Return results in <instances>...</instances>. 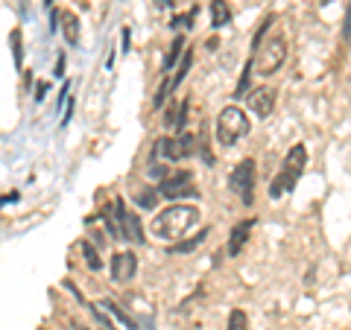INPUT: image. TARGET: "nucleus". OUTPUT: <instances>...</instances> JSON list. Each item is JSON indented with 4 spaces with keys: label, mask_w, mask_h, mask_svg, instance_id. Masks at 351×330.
Masks as SVG:
<instances>
[{
    "label": "nucleus",
    "mask_w": 351,
    "mask_h": 330,
    "mask_svg": "<svg viewBox=\"0 0 351 330\" xmlns=\"http://www.w3.org/2000/svg\"><path fill=\"white\" fill-rule=\"evenodd\" d=\"M196 223H199V207L176 202L173 207H164V211L152 219V234L158 240H179L188 234Z\"/></svg>",
    "instance_id": "obj_1"
},
{
    "label": "nucleus",
    "mask_w": 351,
    "mask_h": 330,
    "mask_svg": "<svg viewBox=\"0 0 351 330\" xmlns=\"http://www.w3.org/2000/svg\"><path fill=\"white\" fill-rule=\"evenodd\" d=\"M304 164H307V149H304V144H295L287 155H284L281 170H278V175L269 184V196H272V199H278V196H284L287 190H293V187L299 184L302 173H304Z\"/></svg>",
    "instance_id": "obj_2"
},
{
    "label": "nucleus",
    "mask_w": 351,
    "mask_h": 330,
    "mask_svg": "<svg viewBox=\"0 0 351 330\" xmlns=\"http://www.w3.org/2000/svg\"><path fill=\"white\" fill-rule=\"evenodd\" d=\"M249 131H252V120L240 105H226L223 112L217 114V140L223 147H234Z\"/></svg>",
    "instance_id": "obj_3"
},
{
    "label": "nucleus",
    "mask_w": 351,
    "mask_h": 330,
    "mask_svg": "<svg viewBox=\"0 0 351 330\" xmlns=\"http://www.w3.org/2000/svg\"><path fill=\"white\" fill-rule=\"evenodd\" d=\"M284 59H287V41H284V36H272L261 41L258 50L252 53V68L261 76H272L284 64Z\"/></svg>",
    "instance_id": "obj_4"
},
{
    "label": "nucleus",
    "mask_w": 351,
    "mask_h": 330,
    "mask_svg": "<svg viewBox=\"0 0 351 330\" xmlns=\"http://www.w3.org/2000/svg\"><path fill=\"white\" fill-rule=\"evenodd\" d=\"M255 173H258L255 158H246V161L237 164L234 173H232V179H228V187H232V193H234L243 205H252V190H255Z\"/></svg>",
    "instance_id": "obj_5"
},
{
    "label": "nucleus",
    "mask_w": 351,
    "mask_h": 330,
    "mask_svg": "<svg viewBox=\"0 0 351 330\" xmlns=\"http://www.w3.org/2000/svg\"><path fill=\"white\" fill-rule=\"evenodd\" d=\"M112 214H114V225H117V234H120V240H132V243H144V231H141V219H138V214H132V211H126V202L123 199H114V205H112Z\"/></svg>",
    "instance_id": "obj_6"
},
{
    "label": "nucleus",
    "mask_w": 351,
    "mask_h": 330,
    "mask_svg": "<svg viewBox=\"0 0 351 330\" xmlns=\"http://www.w3.org/2000/svg\"><path fill=\"white\" fill-rule=\"evenodd\" d=\"M196 152V138L191 131H182L179 138H161L156 140V155H164L167 161H182Z\"/></svg>",
    "instance_id": "obj_7"
},
{
    "label": "nucleus",
    "mask_w": 351,
    "mask_h": 330,
    "mask_svg": "<svg viewBox=\"0 0 351 330\" xmlns=\"http://www.w3.org/2000/svg\"><path fill=\"white\" fill-rule=\"evenodd\" d=\"M191 193H196L191 170H176L170 175H164V181L158 187V196H164V199H182V196H191Z\"/></svg>",
    "instance_id": "obj_8"
},
{
    "label": "nucleus",
    "mask_w": 351,
    "mask_h": 330,
    "mask_svg": "<svg viewBox=\"0 0 351 330\" xmlns=\"http://www.w3.org/2000/svg\"><path fill=\"white\" fill-rule=\"evenodd\" d=\"M135 272H138L135 251H117V255L112 257V278L117 283H129L132 278H135Z\"/></svg>",
    "instance_id": "obj_9"
},
{
    "label": "nucleus",
    "mask_w": 351,
    "mask_h": 330,
    "mask_svg": "<svg viewBox=\"0 0 351 330\" xmlns=\"http://www.w3.org/2000/svg\"><path fill=\"white\" fill-rule=\"evenodd\" d=\"M249 105H252V112H255L258 117H269L272 114V108H276V91L272 88H255L249 97Z\"/></svg>",
    "instance_id": "obj_10"
},
{
    "label": "nucleus",
    "mask_w": 351,
    "mask_h": 330,
    "mask_svg": "<svg viewBox=\"0 0 351 330\" xmlns=\"http://www.w3.org/2000/svg\"><path fill=\"white\" fill-rule=\"evenodd\" d=\"M94 307H97V310H100V313H106V316H108V322H112L114 327H117V325H123L126 330H135V327H138V322H135V318H132L129 313H123V310H120V307H117L114 301L103 299V301H97Z\"/></svg>",
    "instance_id": "obj_11"
},
{
    "label": "nucleus",
    "mask_w": 351,
    "mask_h": 330,
    "mask_svg": "<svg viewBox=\"0 0 351 330\" xmlns=\"http://www.w3.org/2000/svg\"><path fill=\"white\" fill-rule=\"evenodd\" d=\"M252 225H255V219H243V223H237V225L232 228V237H228V255H232V257L243 251L246 240H249V234H252Z\"/></svg>",
    "instance_id": "obj_12"
},
{
    "label": "nucleus",
    "mask_w": 351,
    "mask_h": 330,
    "mask_svg": "<svg viewBox=\"0 0 351 330\" xmlns=\"http://www.w3.org/2000/svg\"><path fill=\"white\" fill-rule=\"evenodd\" d=\"M56 24H62L64 41H68V44H80V18H76L73 12H59Z\"/></svg>",
    "instance_id": "obj_13"
},
{
    "label": "nucleus",
    "mask_w": 351,
    "mask_h": 330,
    "mask_svg": "<svg viewBox=\"0 0 351 330\" xmlns=\"http://www.w3.org/2000/svg\"><path fill=\"white\" fill-rule=\"evenodd\" d=\"M228 21H232V6H228V0H211V24H214V29L228 27Z\"/></svg>",
    "instance_id": "obj_14"
},
{
    "label": "nucleus",
    "mask_w": 351,
    "mask_h": 330,
    "mask_svg": "<svg viewBox=\"0 0 351 330\" xmlns=\"http://www.w3.org/2000/svg\"><path fill=\"white\" fill-rule=\"evenodd\" d=\"M205 237H208V228H202L199 234L191 237V240H176V246H170V251H176V255H188V251L199 249L205 243Z\"/></svg>",
    "instance_id": "obj_15"
},
{
    "label": "nucleus",
    "mask_w": 351,
    "mask_h": 330,
    "mask_svg": "<svg viewBox=\"0 0 351 330\" xmlns=\"http://www.w3.org/2000/svg\"><path fill=\"white\" fill-rule=\"evenodd\" d=\"M191 62H193V53L191 50H184L182 53V64H179V71H176L173 76H170V91H176V88L182 85V79L188 76V71H191Z\"/></svg>",
    "instance_id": "obj_16"
},
{
    "label": "nucleus",
    "mask_w": 351,
    "mask_h": 330,
    "mask_svg": "<svg viewBox=\"0 0 351 330\" xmlns=\"http://www.w3.org/2000/svg\"><path fill=\"white\" fill-rule=\"evenodd\" d=\"M182 53H184V36H176L173 44L167 47V56H164V71H173L176 59H182Z\"/></svg>",
    "instance_id": "obj_17"
},
{
    "label": "nucleus",
    "mask_w": 351,
    "mask_h": 330,
    "mask_svg": "<svg viewBox=\"0 0 351 330\" xmlns=\"http://www.w3.org/2000/svg\"><path fill=\"white\" fill-rule=\"evenodd\" d=\"M9 44H12V59H15V64H18V68H24V32H21V27L12 29Z\"/></svg>",
    "instance_id": "obj_18"
},
{
    "label": "nucleus",
    "mask_w": 351,
    "mask_h": 330,
    "mask_svg": "<svg viewBox=\"0 0 351 330\" xmlns=\"http://www.w3.org/2000/svg\"><path fill=\"white\" fill-rule=\"evenodd\" d=\"M82 255H85V266L91 269V272H100L103 269V260H100V251L94 249V243H82Z\"/></svg>",
    "instance_id": "obj_19"
},
{
    "label": "nucleus",
    "mask_w": 351,
    "mask_h": 330,
    "mask_svg": "<svg viewBox=\"0 0 351 330\" xmlns=\"http://www.w3.org/2000/svg\"><path fill=\"white\" fill-rule=\"evenodd\" d=\"M196 12H199V9H191V12H184V15H176L173 21H170V29L176 32V29H191L193 27V18H196Z\"/></svg>",
    "instance_id": "obj_20"
},
{
    "label": "nucleus",
    "mask_w": 351,
    "mask_h": 330,
    "mask_svg": "<svg viewBox=\"0 0 351 330\" xmlns=\"http://www.w3.org/2000/svg\"><path fill=\"white\" fill-rule=\"evenodd\" d=\"M158 199H161V196H158L156 190H149V187H147V190H141V193H135V202H138L141 207H156Z\"/></svg>",
    "instance_id": "obj_21"
},
{
    "label": "nucleus",
    "mask_w": 351,
    "mask_h": 330,
    "mask_svg": "<svg viewBox=\"0 0 351 330\" xmlns=\"http://www.w3.org/2000/svg\"><path fill=\"white\" fill-rule=\"evenodd\" d=\"M228 330H249V318L243 310H232V316H228Z\"/></svg>",
    "instance_id": "obj_22"
},
{
    "label": "nucleus",
    "mask_w": 351,
    "mask_h": 330,
    "mask_svg": "<svg viewBox=\"0 0 351 330\" xmlns=\"http://www.w3.org/2000/svg\"><path fill=\"white\" fill-rule=\"evenodd\" d=\"M167 97H170V79H164V82L158 85L156 97H152V108H161L164 103H167Z\"/></svg>",
    "instance_id": "obj_23"
},
{
    "label": "nucleus",
    "mask_w": 351,
    "mask_h": 330,
    "mask_svg": "<svg viewBox=\"0 0 351 330\" xmlns=\"http://www.w3.org/2000/svg\"><path fill=\"white\" fill-rule=\"evenodd\" d=\"M249 76H252V59L246 62V68H243V73H240V82H237V97H243V91L249 88Z\"/></svg>",
    "instance_id": "obj_24"
},
{
    "label": "nucleus",
    "mask_w": 351,
    "mask_h": 330,
    "mask_svg": "<svg viewBox=\"0 0 351 330\" xmlns=\"http://www.w3.org/2000/svg\"><path fill=\"white\" fill-rule=\"evenodd\" d=\"M129 47H132V32L129 27H123V53H129Z\"/></svg>",
    "instance_id": "obj_25"
},
{
    "label": "nucleus",
    "mask_w": 351,
    "mask_h": 330,
    "mask_svg": "<svg viewBox=\"0 0 351 330\" xmlns=\"http://www.w3.org/2000/svg\"><path fill=\"white\" fill-rule=\"evenodd\" d=\"M44 94H47V82L38 85V97H36V100H44Z\"/></svg>",
    "instance_id": "obj_26"
},
{
    "label": "nucleus",
    "mask_w": 351,
    "mask_h": 330,
    "mask_svg": "<svg viewBox=\"0 0 351 330\" xmlns=\"http://www.w3.org/2000/svg\"><path fill=\"white\" fill-rule=\"evenodd\" d=\"M156 3H158L161 9H170V6H176V3H173V0H156Z\"/></svg>",
    "instance_id": "obj_27"
},
{
    "label": "nucleus",
    "mask_w": 351,
    "mask_h": 330,
    "mask_svg": "<svg viewBox=\"0 0 351 330\" xmlns=\"http://www.w3.org/2000/svg\"><path fill=\"white\" fill-rule=\"evenodd\" d=\"M62 71H64V59L56 62V76H62Z\"/></svg>",
    "instance_id": "obj_28"
},
{
    "label": "nucleus",
    "mask_w": 351,
    "mask_h": 330,
    "mask_svg": "<svg viewBox=\"0 0 351 330\" xmlns=\"http://www.w3.org/2000/svg\"><path fill=\"white\" fill-rule=\"evenodd\" d=\"M73 330H88L85 325H80V322H73Z\"/></svg>",
    "instance_id": "obj_29"
},
{
    "label": "nucleus",
    "mask_w": 351,
    "mask_h": 330,
    "mask_svg": "<svg viewBox=\"0 0 351 330\" xmlns=\"http://www.w3.org/2000/svg\"><path fill=\"white\" fill-rule=\"evenodd\" d=\"M319 3H322V6H328V3H334V0H319Z\"/></svg>",
    "instance_id": "obj_30"
}]
</instances>
